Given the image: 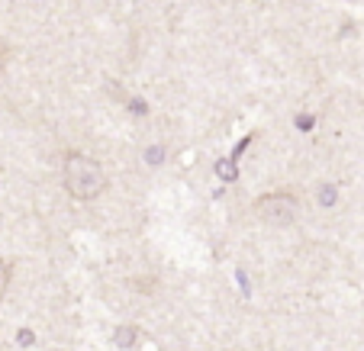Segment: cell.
Listing matches in <instances>:
<instances>
[{
	"instance_id": "cell-3",
	"label": "cell",
	"mask_w": 364,
	"mask_h": 351,
	"mask_svg": "<svg viewBox=\"0 0 364 351\" xmlns=\"http://www.w3.org/2000/svg\"><path fill=\"white\" fill-rule=\"evenodd\" d=\"M136 342H139L136 325H119V329L113 332V345H117V348H136Z\"/></svg>"
},
{
	"instance_id": "cell-2",
	"label": "cell",
	"mask_w": 364,
	"mask_h": 351,
	"mask_svg": "<svg viewBox=\"0 0 364 351\" xmlns=\"http://www.w3.org/2000/svg\"><path fill=\"white\" fill-rule=\"evenodd\" d=\"M255 220L264 222V226H274V229H287L300 220V197L290 190H271V193H262L255 200L252 207Z\"/></svg>"
},
{
	"instance_id": "cell-6",
	"label": "cell",
	"mask_w": 364,
	"mask_h": 351,
	"mask_svg": "<svg viewBox=\"0 0 364 351\" xmlns=\"http://www.w3.org/2000/svg\"><path fill=\"white\" fill-rule=\"evenodd\" d=\"M16 338H20V345H23V348H29V345L36 342V335H33V332H26V329H20V335H16Z\"/></svg>"
},
{
	"instance_id": "cell-5",
	"label": "cell",
	"mask_w": 364,
	"mask_h": 351,
	"mask_svg": "<svg viewBox=\"0 0 364 351\" xmlns=\"http://www.w3.org/2000/svg\"><path fill=\"white\" fill-rule=\"evenodd\" d=\"M336 200H338V190H336V187H332V184L319 187V203H323V207H332Z\"/></svg>"
},
{
	"instance_id": "cell-1",
	"label": "cell",
	"mask_w": 364,
	"mask_h": 351,
	"mask_svg": "<svg viewBox=\"0 0 364 351\" xmlns=\"http://www.w3.org/2000/svg\"><path fill=\"white\" fill-rule=\"evenodd\" d=\"M62 184L71 200L90 203V200L107 193L110 178H107V171H103V165L97 158H90L84 152H68L62 158Z\"/></svg>"
},
{
	"instance_id": "cell-4",
	"label": "cell",
	"mask_w": 364,
	"mask_h": 351,
	"mask_svg": "<svg viewBox=\"0 0 364 351\" xmlns=\"http://www.w3.org/2000/svg\"><path fill=\"white\" fill-rule=\"evenodd\" d=\"M10 281H14V264H10V261H4V258H0V300L7 296Z\"/></svg>"
},
{
	"instance_id": "cell-7",
	"label": "cell",
	"mask_w": 364,
	"mask_h": 351,
	"mask_svg": "<svg viewBox=\"0 0 364 351\" xmlns=\"http://www.w3.org/2000/svg\"><path fill=\"white\" fill-rule=\"evenodd\" d=\"M0 75H4V52H0Z\"/></svg>"
}]
</instances>
